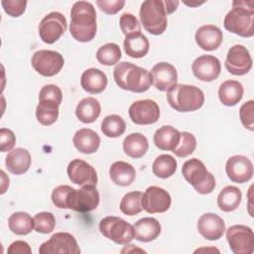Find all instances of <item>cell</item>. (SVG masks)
I'll use <instances>...</instances> for the list:
<instances>
[{
  "mask_svg": "<svg viewBox=\"0 0 254 254\" xmlns=\"http://www.w3.org/2000/svg\"><path fill=\"white\" fill-rule=\"evenodd\" d=\"M16 143V137L12 130L7 128L0 129V150L1 152L12 151Z\"/></svg>",
  "mask_w": 254,
  "mask_h": 254,
  "instance_id": "obj_45",
  "label": "cell"
},
{
  "mask_svg": "<svg viewBox=\"0 0 254 254\" xmlns=\"http://www.w3.org/2000/svg\"><path fill=\"white\" fill-rule=\"evenodd\" d=\"M144 29L152 35H162L167 29L168 20L164 1L146 0L141 4L139 12Z\"/></svg>",
  "mask_w": 254,
  "mask_h": 254,
  "instance_id": "obj_6",
  "label": "cell"
},
{
  "mask_svg": "<svg viewBox=\"0 0 254 254\" xmlns=\"http://www.w3.org/2000/svg\"><path fill=\"white\" fill-rule=\"evenodd\" d=\"M121 50L115 43H107L101 46L96 52L97 61L106 66L116 64L121 59Z\"/></svg>",
  "mask_w": 254,
  "mask_h": 254,
  "instance_id": "obj_37",
  "label": "cell"
},
{
  "mask_svg": "<svg viewBox=\"0 0 254 254\" xmlns=\"http://www.w3.org/2000/svg\"><path fill=\"white\" fill-rule=\"evenodd\" d=\"M123 45L126 55L134 59L145 57L150 48L149 40L142 33L125 37Z\"/></svg>",
  "mask_w": 254,
  "mask_h": 254,
  "instance_id": "obj_32",
  "label": "cell"
},
{
  "mask_svg": "<svg viewBox=\"0 0 254 254\" xmlns=\"http://www.w3.org/2000/svg\"><path fill=\"white\" fill-rule=\"evenodd\" d=\"M35 230L39 233H51L56 227V218L52 212L43 211L34 216Z\"/></svg>",
  "mask_w": 254,
  "mask_h": 254,
  "instance_id": "obj_40",
  "label": "cell"
},
{
  "mask_svg": "<svg viewBox=\"0 0 254 254\" xmlns=\"http://www.w3.org/2000/svg\"><path fill=\"white\" fill-rule=\"evenodd\" d=\"M109 176L115 185L127 187L135 181L136 171L131 164L124 161H117L109 168Z\"/></svg>",
  "mask_w": 254,
  "mask_h": 254,
  "instance_id": "obj_26",
  "label": "cell"
},
{
  "mask_svg": "<svg viewBox=\"0 0 254 254\" xmlns=\"http://www.w3.org/2000/svg\"><path fill=\"white\" fill-rule=\"evenodd\" d=\"M149 149L147 138L141 133H131L123 141L124 153L134 159L143 157Z\"/></svg>",
  "mask_w": 254,
  "mask_h": 254,
  "instance_id": "obj_31",
  "label": "cell"
},
{
  "mask_svg": "<svg viewBox=\"0 0 254 254\" xmlns=\"http://www.w3.org/2000/svg\"><path fill=\"white\" fill-rule=\"evenodd\" d=\"M113 77L120 88L136 93L147 91L153 84L150 71L129 62L117 64L113 70Z\"/></svg>",
  "mask_w": 254,
  "mask_h": 254,
  "instance_id": "obj_2",
  "label": "cell"
},
{
  "mask_svg": "<svg viewBox=\"0 0 254 254\" xmlns=\"http://www.w3.org/2000/svg\"><path fill=\"white\" fill-rule=\"evenodd\" d=\"M181 132L171 125L160 127L154 134L155 146L164 151H173L180 142Z\"/></svg>",
  "mask_w": 254,
  "mask_h": 254,
  "instance_id": "obj_27",
  "label": "cell"
},
{
  "mask_svg": "<svg viewBox=\"0 0 254 254\" xmlns=\"http://www.w3.org/2000/svg\"><path fill=\"white\" fill-rule=\"evenodd\" d=\"M101 132L109 138H117L121 136L126 129V123L124 119L117 115L111 114L104 117L101 122Z\"/></svg>",
  "mask_w": 254,
  "mask_h": 254,
  "instance_id": "obj_36",
  "label": "cell"
},
{
  "mask_svg": "<svg viewBox=\"0 0 254 254\" xmlns=\"http://www.w3.org/2000/svg\"><path fill=\"white\" fill-rule=\"evenodd\" d=\"M244 89L238 80H225L218 88V98L225 106L236 105L243 97Z\"/></svg>",
  "mask_w": 254,
  "mask_h": 254,
  "instance_id": "obj_28",
  "label": "cell"
},
{
  "mask_svg": "<svg viewBox=\"0 0 254 254\" xmlns=\"http://www.w3.org/2000/svg\"><path fill=\"white\" fill-rule=\"evenodd\" d=\"M80 85L88 93L97 94L102 92L107 86L106 74L95 67L85 69L80 77Z\"/></svg>",
  "mask_w": 254,
  "mask_h": 254,
  "instance_id": "obj_22",
  "label": "cell"
},
{
  "mask_svg": "<svg viewBox=\"0 0 254 254\" xmlns=\"http://www.w3.org/2000/svg\"><path fill=\"white\" fill-rule=\"evenodd\" d=\"M172 203L170 193L157 186L149 187L142 193L141 205L148 213H163L166 212Z\"/></svg>",
  "mask_w": 254,
  "mask_h": 254,
  "instance_id": "obj_13",
  "label": "cell"
},
{
  "mask_svg": "<svg viewBox=\"0 0 254 254\" xmlns=\"http://www.w3.org/2000/svg\"><path fill=\"white\" fill-rule=\"evenodd\" d=\"M100 233L116 244H128L135 238L134 226L118 216H106L99 222Z\"/></svg>",
  "mask_w": 254,
  "mask_h": 254,
  "instance_id": "obj_7",
  "label": "cell"
},
{
  "mask_svg": "<svg viewBox=\"0 0 254 254\" xmlns=\"http://www.w3.org/2000/svg\"><path fill=\"white\" fill-rule=\"evenodd\" d=\"M71 187L67 185H61L54 189L52 192V201L59 208H65V200Z\"/></svg>",
  "mask_w": 254,
  "mask_h": 254,
  "instance_id": "obj_44",
  "label": "cell"
},
{
  "mask_svg": "<svg viewBox=\"0 0 254 254\" xmlns=\"http://www.w3.org/2000/svg\"><path fill=\"white\" fill-rule=\"evenodd\" d=\"M59 103L56 100L48 98H39V104L36 108L37 120L44 126L54 124L59 117Z\"/></svg>",
  "mask_w": 254,
  "mask_h": 254,
  "instance_id": "obj_30",
  "label": "cell"
},
{
  "mask_svg": "<svg viewBox=\"0 0 254 254\" xmlns=\"http://www.w3.org/2000/svg\"><path fill=\"white\" fill-rule=\"evenodd\" d=\"M1 5L4 11L11 17H19L21 16L27 6V1L24 0H3Z\"/></svg>",
  "mask_w": 254,
  "mask_h": 254,
  "instance_id": "obj_43",
  "label": "cell"
},
{
  "mask_svg": "<svg viewBox=\"0 0 254 254\" xmlns=\"http://www.w3.org/2000/svg\"><path fill=\"white\" fill-rule=\"evenodd\" d=\"M233 8L226 14L224 28L240 37L250 38L254 35V10L252 1H234Z\"/></svg>",
  "mask_w": 254,
  "mask_h": 254,
  "instance_id": "obj_3",
  "label": "cell"
},
{
  "mask_svg": "<svg viewBox=\"0 0 254 254\" xmlns=\"http://www.w3.org/2000/svg\"><path fill=\"white\" fill-rule=\"evenodd\" d=\"M8 226L17 235H27L35 228L34 218L24 211L14 212L8 219Z\"/></svg>",
  "mask_w": 254,
  "mask_h": 254,
  "instance_id": "obj_34",
  "label": "cell"
},
{
  "mask_svg": "<svg viewBox=\"0 0 254 254\" xmlns=\"http://www.w3.org/2000/svg\"><path fill=\"white\" fill-rule=\"evenodd\" d=\"M99 198L95 186H84L79 190L71 188L66 196L65 208L77 212H88L97 207Z\"/></svg>",
  "mask_w": 254,
  "mask_h": 254,
  "instance_id": "obj_8",
  "label": "cell"
},
{
  "mask_svg": "<svg viewBox=\"0 0 254 254\" xmlns=\"http://www.w3.org/2000/svg\"><path fill=\"white\" fill-rule=\"evenodd\" d=\"M34 69L43 76H54L58 74L64 64V57L51 50H40L34 53L31 59Z\"/></svg>",
  "mask_w": 254,
  "mask_h": 254,
  "instance_id": "obj_9",
  "label": "cell"
},
{
  "mask_svg": "<svg viewBox=\"0 0 254 254\" xmlns=\"http://www.w3.org/2000/svg\"><path fill=\"white\" fill-rule=\"evenodd\" d=\"M242 198L241 190L235 186H226L223 188L217 196V206L220 210L230 212L235 210Z\"/></svg>",
  "mask_w": 254,
  "mask_h": 254,
  "instance_id": "obj_33",
  "label": "cell"
},
{
  "mask_svg": "<svg viewBox=\"0 0 254 254\" xmlns=\"http://www.w3.org/2000/svg\"><path fill=\"white\" fill-rule=\"evenodd\" d=\"M182 174L186 181L190 183L198 193H210L215 188L213 175L209 173L204 164L196 158L190 159L184 163Z\"/></svg>",
  "mask_w": 254,
  "mask_h": 254,
  "instance_id": "obj_5",
  "label": "cell"
},
{
  "mask_svg": "<svg viewBox=\"0 0 254 254\" xmlns=\"http://www.w3.org/2000/svg\"><path fill=\"white\" fill-rule=\"evenodd\" d=\"M164 5L166 8V12L167 15L172 14L173 12L176 11L178 5H179V1H170V0H165L164 1Z\"/></svg>",
  "mask_w": 254,
  "mask_h": 254,
  "instance_id": "obj_48",
  "label": "cell"
},
{
  "mask_svg": "<svg viewBox=\"0 0 254 254\" xmlns=\"http://www.w3.org/2000/svg\"><path fill=\"white\" fill-rule=\"evenodd\" d=\"M196 226L199 234L207 240H218L225 231L223 219L212 212L203 213L198 218Z\"/></svg>",
  "mask_w": 254,
  "mask_h": 254,
  "instance_id": "obj_20",
  "label": "cell"
},
{
  "mask_svg": "<svg viewBox=\"0 0 254 254\" xmlns=\"http://www.w3.org/2000/svg\"><path fill=\"white\" fill-rule=\"evenodd\" d=\"M40 254H79L80 249L73 235L67 232H57L41 244Z\"/></svg>",
  "mask_w": 254,
  "mask_h": 254,
  "instance_id": "obj_11",
  "label": "cell"
},
{
  "mask_svg": "<svg viewBox=\"0 0 254 254\" xmlns=\"http://www.w3.org/2000/svg\"><path fill=\"white\" fill-rule=\"evenodd\" d=\"M162 226L154 217H143L134 224L135 238L141 242H151L161 233Z\"/></svg>",
  "mask_w": 254,
  "mask_h": 254,
  "instance_id": "obj_25",
  "label": "cell"
},
{
  "mask_svg": "<svg viewBox=\"0 0 254 254\" xmlns=\"http://www.w3.org/2000/svg\"><path fill=\"white\" fill-rule=\"evenodd\" d=\"M194 39L198 47L202 50L214 51L221 45L223 35L217 26L203 25L196 30Z\"/></svg>",
  "mask_w": 254,
  "mask_h": 254,
  "instance_id": "obj_21",
  "label": "cell"
},
{
  "mask_svg": "<svg viewBox=\"0 0 254 254\" xmlns=\"http://www.w3.org/2000/svg\"><path fill=\"white\" fill-rule=\"evenodd\" d=\"M67 176L71 183L84 187V186H96L97 173L95 169L87 162L74 159L69 162L67 169Z\"/></svg>",
  "mask_w": 254,
  "mask_h": 254,
  "instance_id": "obj_16",
  "label": "cell"
},
{
  "mask_svg": "<svg viewBox=\"0 0 254 254\" xmlns=\"http://www.w3.org/2000/svg\"><path fill=\"white\" fill-rule=\"evenodd\" d=\"M226 240L234 254H251L254 251V234L249 226H230L226 230Z\"/></svg>",
  "mask_w": 254,
  "mask_h": 254,
  "instance_id": "obj_10",
  "label": "cell"
},
{
  "mask_svg": "<svg viewBox=\"0 0 254 254\" xmlns=\"http://www.w3.org/2000/svg\"><path fill=\"white\" fill-rule=\"evenodd\" d=\"M167 100L176 111L191 112L203 105L204 94L194 85L176 83L167 91Z\"/></svg>",
  "mask_w": 254,
  "mask_h": 254,
  "instance_id": "obj_4",
  "label": "cell"
},
{
  "mask_svg": "<svg viewBox=\"0 0 254 254\" xmlns=\"http://www.w3.org/2000/svg\"><path fill=\"white\" fill-rule=\"evenodd\" d=\"M32 252L30 245L22 240H17L14 241L13 243L10 244V246L7 249V253L9 254H14V253H27L30 254Z\"/></svg>",
  "mask_w": 254,
  "mask_h": 254,
  "instance_id": "obj_47",
  "label": "cell"
},
{
  "mask_svg": "<svg viewBox=\"0 0 254 254\" xmlns=\"http://www.w3.org/2000/svg\"><path fill=\"white\" fill-rule=\"evenodd\" d=\"M101 112L99 101L94 97L81 99L75 108V115L79 121L88 124L94 122Z\"/></svg>",
  "mask_w": 254,
  "mask_h": 254,
  "instance_id": "obj_29",
  "label": "cell"
},
{
  "mask_svg": "<svg viewBox=\"0 0 254 254\" xmlns=\"http://www.w3.org/2000/svg\"><path fill=\"white\" fill-rule=\"evenodd\" d=\"M178 163L176 159L168 154L158 156L152 165L153 174L161 179H168L172 177L177 171Z\"/></svg>",
  "mask_w": 254,
  "mask_h": 254,
  "instance_id": "obj_35",
  "label": "cell"
},
{
  "mask_svg": "<svg viewBox=\"0 0 254 254\" xmlns=\"http://www.w3.org/2000/svg\"><path fill=\"white\" fill-rule=\"evenodd\" d=\"M254 101L249 100L243 103L239 109V117L243 126L250 131L254 130V119H253Z\"/></svg>",
  "mask_w": 254,
  "mask_h": 254,
  "instance_id": "obj_42",
  "label": "cell"
},
{
  "mask_svg": "<svg viewBox=\"0 0 254 254\" xmlns=\"http://www.w3.org/2000/svg\"><path fill=\"white\" fill-rule=\"evenodd\" d=\"M96 12L93 5L87 1L75 2L70 10L69 32L78 42L86 43L96 35Z\"/></svg>",
  "mask_w": 254,
  "mask_h": 254,
  "instance_id": "obj_1",
  "label": "cell"
},
{
  "mask_svg": "<svg viewBox=\"0 0 254 254\" xmlns=\"http://www.w3.org/2000/svg\"><path fill=\"white\" fill-rule=\"evenodd\" d=\"M252 63L249 51L242 45H235L228 50L224 64L231 74L244 75L251 69Z\"/></svg>",
  "mask_w": 254,
  "mask_h": 254,
  "instance_id": "obj_15",
  "label": "cell"
},
{
  "mask_svg": "<svg viewBox=\"0 0 254 254\" xmlns=\"http://www.w3.org/2000/svg\"><path fill=\"white\" fill-rule=\"evenodd\" d=\"M196 148L195 137L189 132H181L180 142L177 147L172 151L177 157L186 158L193 153Z\"/></svg>",
  "mask_w": 254,
  "mask_h": 254,
  "instance_id": "obj_39",
  "label": "cell"
},
{
  "mask_svg": "<svg viewBox=\"0 0 254 254\" xmlns=\"http://www.w3.org/2000/svg\"><path fill=\"white\" fill-rule=\"evenodd\" d=\"M225 172L230 181L243 184L252 179L253 165L246 156L235 155L227 160Z\"/></svg>",
  "mask_w": 254,
  "mask_h": 254,
  "instance_id": "obj_18",
  "label": "cell"
},
{
  "mask_svg": "<svg viewBox=\"0 0 254 254\" xmlns=\"http://www.w3.org/2000/svg\"><path fill=\"white\" fill-rule=\"evenodd\" d=\"M119 25L125 37L141 33V25L138 19L131 13H124L119 19Z\"/></svg>",
  "mask_w": 254,
  "mask_h": 254,
  "instance_id": "obj_41",
  "label": "cell"
},
{
  "mask_svg": "<svg viewBox=\"0 0 254 254\" xmlns=\"http://www.w3.org/2000/svg\"><path fill=\"white\" fill-rule=\"evenodd\" d=\"M128 112L131 121L138 125L154 124L160 117L159 105L151 99H142L133 102Z\"/></svg>",
  "mask_w": 254,
  "mask_h": 254,
  "instance_id": "obj_14",
  "label": "cell"
},
{
  "mask_svg": "<svg viewBox=\"0 0 254 254\" xmlns=\"http://www.w3.org/2000/svg\"><path fill=\"white\" fill-rule=\"evenodd\" d=\"M39 35L46 44L57 42L66 30V19L60 12L47 14L39 24Z\"/></svg>",
  "mask_w": 254,
  "mask_h": 254,
  "instance_id": "obj_12",
  "label": "cell"
},
{
  "mask_svg": "<svg viewBox=\"0 0 254 254\" xmlns=\"http://www.w3.org/2000/svg\"><path fill=\"white\" fill-rule=\"evenodd\" d=\"M153 85L160 91H168L178 81L176 67L166 62L156 64L151 69Z\"/></svg>",
  "mask_w": 254,
  "mask_h": 254,
  "instance_id": "obj_19",
  "label": "cell"
},
{
  "mask_svg": "<svg viewBox=\"0 0 254 254\" xmlns=\"http://www.w3.org/2000/svg\"><path fill=\"white\" fill-rule=\"evenodd\" d=\"M141 191H130L126 193L120 201V210L129 216L139 214L143 209L141 205Z\"/></svg>",
  "mask_w": 254,
  "mask_h": 254,
  "instance_id": "obj_38",
  "label": "cell"
},
{
  "mask_svg": "<svg viewBox=\"0 0 254 254\" xmlns=\"http://www.w3.org/2000/svg\"><path fill=\"white\" fill-rule=\"evenodd\" d=\"M7 170L14 175L26 173L31 166V154L24 148H16L8 153L5 158Z\"/></svg>",
  "mask_w": 254,
  "mask_h": 254,
  "instance_id": "obj_24",
  "label": "cell"
},
{
  "mask_svg": "<svg viewBox=\"0 0 254 254\" xmlns=\"http://www.w3.org/2000/svg\"><path fill=\"white\" fill-rule=\"evenodd\" d=\"M72 142L74 147L82 154L95 153L100 145L98 134L88 128H82L75 132Z\"/></svg>",
  "mask_w": 254,
  "mask_h": 254,
  "instance_id": "obj_23",
  "label": "cell"
},
{
  "mask_svg": "<svg viewBox=\"0 0 254 254\" xmlns=\"http://www.w3.org/2000/svg\"><path fill=\"white\" fill-rule=\"evenodd\" d=\"M191 70L193 75L199 80L210 82L219 76L221 65L216 57L202 55L192 62Z\"/></svg>",
  "mask_w": 254,
  "mask_h": 254,
  "instance_id": "obj_17",
  "label": "cell"
},
{
  "mask_svg": "<svg viewBox=\"0 0 254 254\" xmlns=\"http://www.w3.org/2000/svg\"><path fill=\"white\" fill-rule=\"evenodd\" d=\"M203 2H196V3H188V2H185L186 5H189V6H198L200 4H202Z\"/></svg>",
  "mask_w": 254,
  "mask_h": 254,
  "instance_id": "obj_49",
  "label": "cell"
},
{
  "mask_svg": "<svg viewBox=\"0 0 254 254\" xmlns=\"http://www.w3.org/2000/svg\"><path fill=\"white\" fill-rule=\"evenodd\" d=\"M96 4L102 12H104L108 15H114L123 8V6L125 5V1H123V0H97Z\"/></svg>",
  "mask_w": 254,
  "mask_h": 254,
  "instance_id": "obj_46",
  "label": "cell"
}]
</instances>
